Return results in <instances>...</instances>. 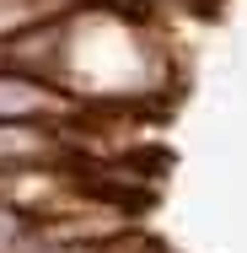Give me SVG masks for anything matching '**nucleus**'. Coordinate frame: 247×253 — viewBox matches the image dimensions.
Here are the masks:
<instances>
[{"label":"nucleus","mask_w":247,"mask_h":253,"mask_svg":"<svg viewBox=\"0 0 247 253\" xmlns=\"http://www.w3.org/2000/svg\"><path fill=\"white\" fill-rule=\"evenodd\" d=\"M70 156V135L59 119H0V178L27 172V167H54Z\"/></svg>","instance_id":"obj_1"}]
</instances>
